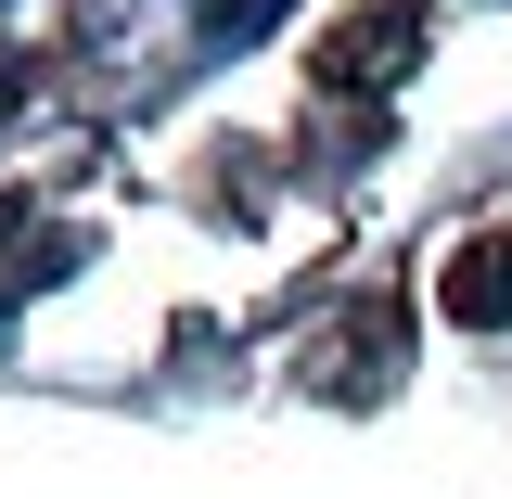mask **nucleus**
Masks as SVG:
<instances>
[{
    "label": "nucleus",
    "mask_w": 512,
    "mask_h": 499,
    "mask_svg": "<svg viewBox=\"0 0 512 499\" xmlns=\"http://www.w3.org/2000/svg\"><path fill=\"white\" fill-rule=\"evenodd\" d=\"M205 26L218 39H256V26H282V0H205Z\"/></svg>",
    "instance_id": "7ed1b4c3"
},
{
    "label": "nucleus",
    "mask_w": 512,
    "mask_h": 499,
    "mask_svg": "<svg viewBox=\"0 0 512 499\" xmlns=\"http://www.w3.org/2000/svg\"><path fill=\"white\" fill-rule=\"evenodd\" d=\"M410 64H423V0H359V13L333 26V52H320V90H346V103H384Z\"/></svg>",
    "instance_id": "f257e3e1"
},
{
    "label": "nucleus",
    "mask_w": 512,
    "mask_h": 499,
    "mask_svg": "<svg viewBox=\"0 0 512 499\" xmlns=\"http://www.w3.org/2000/svg\"><path fill=\"white\" fill-rule=\"evenodd\" d=\"M436 308L461 320V333H512V218H500V231H474V244L436 269Z\"/></svg>",
    "instance_id": "f03ea898"
}]
</instances>
